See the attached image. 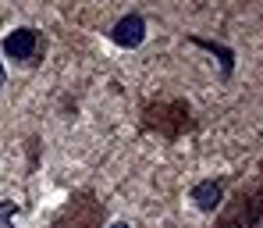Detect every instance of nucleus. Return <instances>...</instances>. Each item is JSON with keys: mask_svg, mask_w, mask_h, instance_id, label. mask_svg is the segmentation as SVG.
I'll return each mask as SVG.
<instances>
[{"mask_svg": "<svg viewBox=\"0 0 263 228\" xmlns=\"http://www.w3.org/2000/svg\"><path fill=\"white\" fill-rule=\"evenodd\" d=\"M220 196H224V192H220L217 182H199L196 189H192V203H196L199 211H206V214L220 207Z\"/></svg>", "mask_w": 263, "mask_h": 228, "instance_id": "7ed1b4c3", "label": "nucleus"}, {"mask_svg": "<svg viewBox=\"0 0 263 228\" xmlns=\"http://www.w3.org/2000/svg\"><path fill=\"white\" fill-rule=\"evenodd\" d=\"M36 50H40V36L32 29H14V32L4 36V54L11 61H29Z\"/></svg>", "mask_w": 263, "mask_h": 228, "instance_id": "f257e3e1", "label": "nucleus"}, {"mask_svg": "<svg viewBox=\"0 0 263 228\" xmlns=\"http://www.w3.org/2000/svg\"><path fill=\"white\" fill-rule=\"evenodd\" d=\"M18 203L14 200H0V228H14V218H18Z\"/></svg>", "mask_w": 263, "mask_h": 228, "instance_id": "20e7f679", "label": "nucleus"}, {"mask_svg": "<svg viewBox=\"0 0 263 228\" xmlns=\"http://www.w3.org/2000/svg\"><path fill=\"white\" fill-rule=\"evenodd\" d=\"M110 228H132V225H125V221H114V225H110Z\"/></svg>", "mask_w": 263, "mask_h": 228, "instance_id": "39448f33", "label": "nucleus"}, {"mask_svg": "<svg viewBox=\"0 0 263 228\" xmlns=\"http://www.w3.org/2000/svg\"><path fill=\"white\" fill-rule=\"evenodd\" d=\"M0 86H4V64H0Z\"/></svg>", "mask_w": 263, "mask_h": 228, "instance_id": "423d86ee", "label": "nucleus"}, {"mask_svg": "<svg viewBox=\"0 0 263 228\" xmlns=\"http://www.w3.org/2000/svg\"><path fill=\"white\" fill-rule=\"evenodd\" d=\"M114 43L118 46H128V50H135V46L146 40V22L139 18V14H128V18H121L118 25H114Z\"/></svg>", "mask_w": 263, "mask_h": 228, "instance_id": "f03ea898", "label": "nucleus"}]
</instances>
